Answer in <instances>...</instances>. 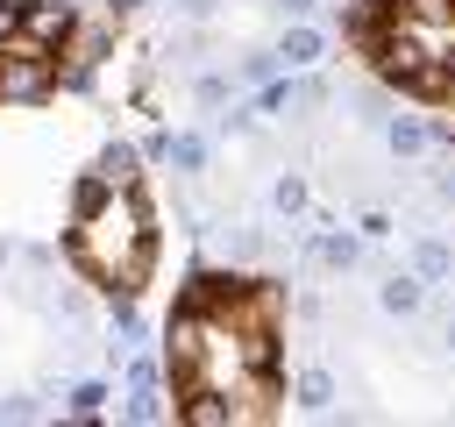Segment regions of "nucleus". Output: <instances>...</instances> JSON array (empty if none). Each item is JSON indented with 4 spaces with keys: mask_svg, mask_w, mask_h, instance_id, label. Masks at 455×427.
Wrapping results in <instances>:
<instances>
[{
    "mask_svg": "<svg viewBox=\"0 0 455 427\" xmlns=\"http://www.w3.org/2000/svg\"><path fill=\"white\" fill-rule=\"evenodd\" d=\"M355 256H363V242H355V235H327V242H320V263H334V270H348Z\"/></svg>",
    "mask_w": 455,
    "mask_h": 427,
    "instance_id": "13",
    "label": "nucleus"
},
{
    "mask_svg": "<svg viewBox=\"0 0 455 427\" xmlns=\"http://www.w3.org/2000/svg\"><path fill=\"white\" fill-rule=\"evenodd\" d=\"M441 342H448V349H455V320H448V327H441Z\"/></svg>",
    "mask_w": 455,
    "mask_h": 427,
    "instance_id": "22",
    "label": "nucleus"
},
{
    "mask_svg": "<svg viewBox=\"0 0 455 427\" xmlns=\"http://www.w3.org/2000/svg\"><path fill=\"white\" fill-rule=\"evenodd\" d=\"M178 420H185V427H235V413H228V399H220V391H185Z\"/></svg>",
    "mask_w": 455,
    "mask_h": 427,
    "instance_id": "6",
    "label": "nucleus"
},
{
    "mask_svg": "<svg viewBox=\"0 0 455 427\" xmlns=\"http://www.w3.org/2000/svg\"><path fill=\"white\" fill-rule=\"evenodd\" d=\"M100 185H114V192H135V178H142V157L128 149V142H107L100 149V171H92Z\"/></svg>",
    "mask_w": 455,
    "mask_h": 427,
    "instance_id": "5",
    "label": "nucleus"
},
{
    "mask_svg": "<svg viewBox=\"0 0 455 427\" xmlns=\"http://www.w3.org/2000/svg\"><path fill=\"white\" fill-rule=\"evenodd\" d=\"M277 206L299 214V206H306V185H299V178H277Z\"/></svg>",
    "mask_w": 455,
    "mask_h": 427,
    "instance_id": "16",
    "label": "nucleus"
},
{
    "mask_svg": "<svg viewBox=\"0 0 455 427\" xmlns=\"http://www.w3.org/2000/svg\"><path fill=\"white\" fill-rule=\"evenodd\" d=\"M277 7H284V14H313V0H277Z\"/></svg>",
    "mask_w": 455,
    "mask_h": 427,
    "instance_id": "20",
    "label": "nucleus"
},
{
    "mask_svg": "<svg viewBox=\"0 0 455 427\" xmlns=\"http://www.w3.org/2000/svg\"><path fill=\"white\" fill-rule=\"evenodd\" d=\"M100 406H107V384H78L71 391V413H100Z\"/></svg>",
    "mask_w": 455,
    "mask_h": 427,
    "instance_id": "15",
    "label": "nucleus"
},
{
    "mask_svg": "<svg viewBox=\"0 0 455 427\" xmlns=\"http://www.w3.org/2000/svg\"><path fill=\"white\" fill-rule=\"evenodd\" d=\"M434 192H441V199H455V171H441V185H434Z\"/></svg>",
    "mask_w": 455,
    "mask_h": 427,
    "instance_id": "19",
    "label": "nucleus"
},
{
    "mask_svg": "<svg viewBox=\"0 0 455 427\" xmlns=\"http://www.w3.org/2000/svg\"><path fill=\"white\" fill-rule=\"evenodd\" d=\"M57 93V50H43V43H0V100H14V107H36V100H50Z\"/></svg>",
    "mask_w": 455,
    "mask_h": 427,
    "instance_id": "3",
    "label": "nucleus"
},
{
    "mask_svg": "<svg viewBox=\"0 0 455 427\" xmlns=\"http://www.w3.org/2000/svg\"><path fill=\"white\" fill-rule=\"evenodd\" d=\"M270 64H277V57H242V78H249V85H263V78H270Z\"/></svg>",
    "mask_w": 455,
    "mask_h": 427,
    "instance_id": "18",
    "label": "nucleus"
},
{
    "mask_svg": "<svg viewBox=\"0 0 455 427\" xmlns=\"http://www.w3.org/2000/svg\"><path fill=\"white\" fill-rule=\"evenodd\" d=\"M164 157H171L178 171H199V164H206V142H199V135H171V142H164Z\"/></svg>",
    "mask_w": 455,
    "mask_h": 427,
    "instance_id": "11",
    "label": "nucleus"
},
{
    "mask_svg": "<svg viewBox=\"0 0 455 427\" xmlns=\"http://www.w3.org/2000/svg\"><path fill=\"white\" fill-rule=\"evenodd\" d=\"M412 263H419V278H448V270H455V249H448V242H434V235H427V242H419V256H412Z\"/></svg>",
    "mask_w": 455,
    "mask_h": 427,
    "instance_id": "10",
    "label": "nucleus"
},
{
    "mask_svg": "<svg viewBox=\"0 0 455 427\" xmlns=\"http://www.w3.org/2000/svg\"><path fill=\"white\" fill-rule=\"evenodd\" d=\"M419 299H427V292H419V278H384V292H377V306H384V313H419Z\"/></svg>",
    "mask_w": 455,
    "mask_h": 427,
    "instance_id": "8",
    "label": "nucleus"
},
{
    "mask_svg": "<svg viewBox=\"0 0 455 427\" xmlns=\"http://www.w3.org/2000/svg\"><path fill=\"white\" fill-rule=\"evenodd\" d=\"M384 142H391V157H419L427 149V128L412 114H398V121H384Z\"/></svg>",
    "mask_w": 455,
    "mask_h": 427,
    "instance_id": "7",
    "label": "nucleus"
},
{
    "mask_svg": "<svg viewBox=\"0 0 455 427\" xmlns=\"http://www.w3.org/2000/svg\"><path fill=\"white\" fill-rule=\"evenodd\" d=\"M299 399H306L313 413H327V406H334V377H327V370H306V377H299Z\"/></svg>",
    "mask_w": 455,
    "mask_h": 427,
    "instance_id": "12",
    "label": "nucleus"
},
{
    "mask_svg": "<svg viewBox=\"0 0 455 427\" xmlns=\"http://www.w3.org/2000/svg\"><path fill=\"white\" fill-rule=\"evenodd\" d=\"M21 36V0H0V43Z\"/></svg>",
    "mask_w": 455,
    "mask_h": 427,
    "instance_id": "17",
    "label": "nucleus"
},
{
    "mask_svg": "<svg viewBox=\"0 0 455 427\" xmlns=\"http://www.w3.org/2000/svg\"><path fill=\"white\" fill-rule=\"evenodd\" d=\"M0 263H7V242H0Z\"/></svg>",
    "mask_w": 455,
    "mask_h": 427,
    "instance_id": "23",
    "label": "nucleus"
},
{
    "mask_svg": "<svg viewBox=\"0 0 455 427\" xmlns=\"http://www.w3.org/2000/svg\"><path fill=\"white\" fill-rule=\"evenodd\" d=\"M71 21H78V7H71V0H36V7H21V43H43V50H64V36H71Z\"/></svg>",
    "mask_w": 455,
    "mask_h": 427,
    "instance_id": "4",
    "label": "nucleus"
},
{
    "mask_svg": "<svg viewBox=\"0 0 455 427\" xmlns=\"http://www.w3.org/2000/svg\"><path fill=\"white\" fill-rule=\"evenodd\" d=\"M277 57H284V64H313V57H320V36H313V28H284Z\"/></svg>",
    "mask_w": 455,
    "mask_h": 427,
    "instance_id": "9",
    "label": "nucleus"
},
{
    "mask_svg": "<svg viewBox=\"0 0 455 427\" xmlns=\"http://www.w3.org/2000/svg\"><path fill=\"white\" fill-rule=\"evenodd\" d=\"M192 93H199V107H220V100H228V78H220V71H206Z\"/></svg>",
    "mask_w": 455,
    "mask_h": 427,
    "instance_id": "14",
    "label": "nucleus"
},
{
    "mask_svg": "<svg viewBox=\"0 0 455 427\" xmlns=\"http://www.w3.org/2000/svg\"><path fill=\"white\" fill-rule=\"evenodd\" d=\"M277 334H249L220 313V299H185L171 313V384L178 391H220L235 420L277 413Z\"/></svg>",
    "mask_w": 455,
    "mask_h": 427,
    "instance_id": "1",
    "label": "nucleus"
},
{
    "mask_svg": "<svg viewBox=\"0 0 455 427\" xmlns=\"http://www.w3.org/2000/svg\"><path fill=\"white\" fill-rule=\"evenodd\" d=\"M178 7H185V14H206V7H213V0H178Z\"/></svg>",
    "mask_w": 455,
    "mask_h": 427,
    "instance_id": "21",
    "label": "nucleus"
},
{
    "mask_svg": "<svg viewBox=\"0 0 455 427\" xmlns=\"http://www.w3.org/2000/svg\"><path fill=\"white\" fill-rule=\"evenodd\" d=\"M71 249H78V263L107 285V292H135L142 278H149V214H142V199L135 192H114V185H100V178H85L78 185V199H71Z\"/></svg>",
    "mask_w": 455,
    "mask_h": 427,
    "instance_id": "2",
    "label": "nucleus"
}]
</instances>
